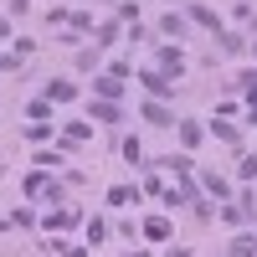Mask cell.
<instances>
[{
	"mask_svg": "<svg viewBox=\"0 0 257 257\" xmlns=\"http://www.w3.org/2000/svg\"><path fill=\"white\" fill-rule=\"evenodd\" d=\"M144 82H149V93H170V88H175V82H165V77H160V72H149V77H144Z\"/></svg>",
	"mask_w": 257,
	"mask_h": 257,
	"instance_id": "obj_1",
	"label": "cell"
}]
</instances>
